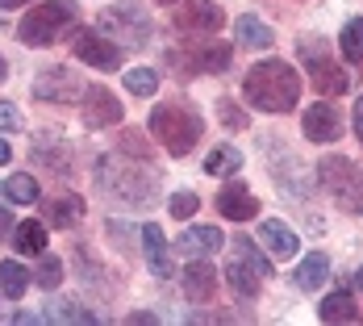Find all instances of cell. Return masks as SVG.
<instances>
[{
	"mask_svg": "<svg viewBox=\"0 0 363 326\" xmlns=\"http://www.w3.org/2000/svg\"><path fill=\"white\" fill-rule=\"evenodd\" d=\"M242 97L263 113H292L301 101V72L284 59H263L247 72Z\"/></svg>",
	"mask_w": 363,
	"mask_h": 326,
	"instance_id": "obj_1",
	"label": "cell"
},
{
	"mask_svg": "<svg viewBox=\"0 0 363 326\" xmlns=\"http://www.w3.org/2000/svg\"><path fill=\"white\" fill-rule=\"evenodd\" d=\"M150 134L163 143L167 155L184 159L188 151H196V143L205 138V117L184 101H163L150 109Z\"/></svg>",
	"mask_w": 363,
	"mask_h": 326,
	"instance_id": "obj_2",
	"label": "cell"
},
{
	"mask_svg": "<svg viewBox=\"0 0 363 326\" xmlns=\"http://www.w3.org/2000/svg\"><path fill=\"white\" fill-rule=\"evenodd\" d=\"M75 21H79V4L75 0H42V4H34L21 17L17 38L26 46H50V42H59V38L67 34Z\"/></svg>",
	"mask_w": 363,
	"mask_h": 326,
	"instance_id": "obj_3",
	"label": "cell"
},
{
	"mask_svg": "<svg viewBox=\"0 0 363 326\" xmlns=\"http://www.w3.org/2000/svg\"><path fill=\"white\" fill-rule=\"evenodd\" d=\"M96 30L117 42L121 50L130 46V50H143L150 46V34H155V26H150V13H146L143 4H134V0H117L109 4L101 17H96Z\"/></svg>",
	"mask_w": 363,
	"mask_h": 326,
	"instance_id": "obj_4",
	"label": "cell"
},
{
	"mask_svg": "<svg viewBox=\"0 0 363 326\" xmlns=\"http://www.w3.org/2000/svg\"><path fill=\"white\" fill-rule=\"evenodd\" d=\"M267 276H272V263H267V255L255 247V239L238 234V239L230 243V263H225L230 293H238L242 301H255Z\"/></svg>",
	"mask_w": 363,
	"mask_h": 326,
	"instance_id": "obj_5",
	"label": "cell"
},
{
	"mask_svg": "<svg viewBox=\"0 0 363 326\" xmlns=\"http://www.w3.org/2000/svg\"><path fill=\"white\" fill-rule=\"evenodd\" d=\"M296 55H301V67L309 72V80H313V88L322 92V97H342L347 88H351V72L330 55V46L322 42L318 34H305L301 42H296Z\"/></svg>",
	"mask_w": 363,
	"mask_h": 326,
	"instance_id": "obj_6",
	"label": "cell"
},
{
	"mask_svg": "<svg viewBox=\"0 0 363 326\" xmlns=\"http://www.w3.org/2000/svg\"><path fill=\"white\" fill-rule=\"evenodd\" d=\"M230 63H234V46L213 42V38H201V42H188L180 50H167V67L176 75H221L230 72Z\"/></svg>",
	"mask_w": 363,
	"mask_h": 326,
	"instance_id": "obj_7",
	"label": "cell"
},
{
	"mask_svg": "<svg viewBox=\"0 0 363 326\" xmlns=\"http://www.w3.org/2000/svg\"><path fill=\"white\" fill-rule=\"evenodd\" d=\"M318 176L326 184L330 201L342 214H363V172L347 159V155H326L318 163Z\"/></svg>",
	"mask_w": 363,
	"mask_h": 326,
	"instance_id": "obj_8",
	"label": "cell"
},
{
	"mask_svg": "<svg viewBox=\"0 0 363 326\" xmlns=\"http://www.w3.org/2000/svg\"><path fill=\"white\" fill-rule=\"evenodd\" d=\"M96 180H101L105 192H113L117 201H130V205H146L159 188L150 172H138V168H130L125 159H113V155L96 163Z\"/></svg>",
	"mask_w": 363,
	"mask_h": 326,
	"instance_id": "obj_9",
	"label": "cell"
},
{
	"mask_svg": "<svg viewBox=\"0 0 363 326\" xmlns=\"http://www.w3.org/2000/svg\"><path fill=\"white\" fill-rule=\"evenodd\" d=\"M221 26H225V13L213 0H184L176 9V30L188 38H209V34H218Z\"/></svg>",
	"mask_w": 363,
	"mask_h": 326,
	"instance_id": "obj_10",
	"label": "cell"
},
{
	"mask_svg": "<svg viewBox=\"0 0 363 326\" xmlns=\"http://www.w3.org/2000/svg\"><path fill=\"white\" fill-rule=\"evenodd\" d=\"M34 97L42 105H75L84 97V84L67 67H42L34 80Z\"/></svg>",
	"mask_w": 363,
	"mask_h": 326,
	"instance_id": "obj_11",
	"label": "cell"
},
{
	"mask_svg": "<svg viewBox=\"0 0 363 326\" xmlns=\"http://www.w3.org/2000/svg\"><path fill=\"white\" fill-rule=\"evenodd\" d=\"M72 46H75V59L88 63V67H96V72H117V67H121V46L109 42L96 26H92V30H79Z\"/></svg>",
	"mask_w": 363,
	"mask_h": 326,
	"instance_id": "obj_12",
	"label": "cell"
},
{
	"mask_svg": "<svg viewBox=\"0 0 363 326\" xmlns=\"http://www.w3.org/2000/svg\"><path fill=\"white\" fill-rule=\"evenodd\" d=\"M79 101H84L79 105V117H84L88 130H105V126H117L121 121V105H117V97H113L105 84H84V97Z\"/></svg>",
	"mask_w": 363,
	"mask_h": 326,
	"instance_id": "obj_13",
	"label": "cell"
},
{
	"mask_svg": "<svg viewBox=\"0 0 363 326\" xmlns=\"http://www.w3.org/2000/svg\"><path fill=\"white\" fill-rule=\"evenodd\" d=\"M301 130H305V138L309 143H334V138H342V113L338 105H309L305 109V117H301Z\"/></svg>",
	"mask_w": 363,
	"mask_h": 326,
	"instance_id": "obj_14",
	"label": "cell"
},
{
	"mask_svg": "<svg viewBox=\"0 0 363 326\" xmlns=\"http://www.w3.org/2000/svg\"><path fill=\"white\" fill-rule=\"evenodd\" d=\"M218 210L230 222H251V217H259V201H255V192L242 180H230V184H221V192H218Z\"/></svg>",
	"mask_w": 363,
	"mask_h": 326,
	"instance_id": "obj_15",
	"label": "cell"
},
{
	"mask_svg": "<svg viewBox=\"0 0 363 326\" xmlns=\"http://www.w3.org/2000/svg\"><path fill=\"white\" fill-rule=\"evenodd\" d=\"M30 159L42 172H50V176H67L72 172V155H67V146H63L59 134H38L34 146H30Z\"/></svg>",
	"mask_w": 363,
	"mask_h": 326,
	"instance_id": "obj_16",
	"label": "cell"
},
{
	"mask_svg": "<svg viewBox=\"0 0 363 326\" xmlns=\"http://www.w3.org/2000/svg\"><path fill=\"white\" fill-rule=\"evenodd\" d=\"M184 293H188V301H196V305H209V301L218 297V268L205 263V255L184 268Z\"/></svg>",
	"mask_w": 363,
	"mask_h": 326,
	"instance_id": "obj_17",
	"label": "cell"
},
{
	"mask_svg": "<svg viewBox=\"0 0 363 326\" xmlns=\"http://www.w3.org/2000/svg\"><path fill=\"white\" fill-rule=\"evenodd\" d=\"M259 239H263V247L272 251V259H292L296 255V230H292L289 222H280V217H263V226H259Z\"/></svg>",
	"mask_w": 363,
	"mask_h": 326,
	"instance_id": "obj_18",
	"label": "cell"
},
{
	"mask_svg": "<svg viewBox=\"0 0 363 326\" xmlns=\"http://www.w3.org/2000/svg\"><path fill=\"white\" fill-rule=\"evenodd\" d=\"M326 281H330V255L326 251H309L296 263V272H292V285L301 293H318Z\"/></svg>",
	"mask_w": 363,
	"mask_h": 326,
	"instance_id": "obj_19",
	"label": "cell"
},
{
	"mask_svg": "<svg viewBox=\"0 0 363 326\" xmlns=\"http://www.w3.org/2000/svg\"><path fill=\"white\" fill-rule=\"evenodd\" d=\"M167 234H163V226H143V251H146V263H150V272L159 276V281H167V276H176L172 272V255H167V243H163Z\"/></svg>",
	"mask_w": 363,
	"mask_h": 326,
	"instance_id": "obj_20",
	"label": "cell"
},
{
	"mask_svg": "<svg viewBox=\"0 0 363 326\" xmlns=\"http://www.w3.org/2000/svg\"><path fill=\"white\" fill-rule=\"evenodd\" d=\"M176 251L188 255V259L221 251V230L218 226H192V230H184L180 239H176Z\"/></svg>",
	"mask_w": 363,
	"mask_h": 326,
	"instance_id": "obj_21",
	"label": "cell"
},
{
	"mask_svg": "<svg viewBox=\"0 0 363 326\" xmlns=\"http://www.w3.org/2000/svg\"><path fill=\"white\" fill-rule=\"evenodd\" d=\"M42 217H46L50 226H75V222L84 217V197L59 192V197H50V201L42 205Z\"/></svg>",
	"mask_w": 363,
	"mask_h": 326,
	"instance_id": "obj_22",
	"label": "cell"
},
{
	"mask_svg": "<svg viewBox=\"0 0 363 326\" xmlns=\"http://www.w3.org/2000/svg\"><path fill=\"white\" fill-rule=\"evenodd\" d=\"M234 38H238V46H247V50H267V46L276 42L272 26H263V21L251 17V13H242V17L234 21Z\"/></svg>",
	"mask_w": 363,
	"mask_h": 326,
	"instance_id": "obj_23",
	"label": "cell"
},
{
	"mask_svg": "<svg viewBox=\"0 0 363 326\" xmlns=\"http://www.w3.org/2000/svg\"><path fill=\"white\" fill-rule=\"evenodd\" d=\"M318 318L322 322H359V305H355V297L347 289H338L318 305Z\"/></svg>",
	"mask_w": 363,
	"mask_h": 326,
	"instance_id": "obj_24",
	"label": "cell"
},
{
	"mask_svg": "<svg viewBox=\"0 0 363 326\" xmlns=\"http://www.w3.org/2000/svg\"><path fill=\"white\" fill-rule=\"evenodd\" d=\"M13 251L17 255H42L46 251V222H17V226H13Z\"/></svg>",
	"mask_w": 363,
	"mask_h": 326,
	"instance_id": "obj_25",
	"label": "cell"
},
{
	"mask_svg": "<svg viewBox=\"0 0 363 326\" xmlns=\"http://www.w3.org/2000/svg\"><path fill=\"white\" fill-rule=\"evenodd\" d=\"M242 168V151L230 143L213 146L209 155H205V176H230V172H238Z\"/></svg>",
	"mask_w": 363,
	"mask_h": 326,
	"instance_id": "obj_26",
	"label": "cell"
},
{
	"mask_svg": "<svg viewBox=\"0 0 363 326\" xmlns=\"http://www.w3.org/2000/svg\"><path fill=\"white\" fill-rule=\"evenodd\" d=\"M26 289H30V272H26L17 259H4V263H0V293H4L9 301H17V297H26Z\"/></svg>",
	"mask_w": 363,
	"mask_h": 326,
	"instance_id": "obj_27",
	"label": "cell"
},
{
	"mask_svg": "<svg viewBox=\"0 0 363 326\" xmlns=\"http://www.w3.org/2000/svg\"><path fill=\"white\" fill-rule=\"evenodd\" d=\"M46 322H101L96 310H84L79 301H50V310L42 314Z\"/></svg>",
	"mask_w": 363,
	"mask_h": 326,
	"instance_id": "obj_28",
	"label": "cell"
},
{
	"mask_svg": "<svg viewBox=\"0 0 363 326\" xmlns=\"http://www.w3.org/2000/svg\"><path fill=\"white\" fill-rule=\"evenodd\" d=\"M338 46H342V59L363 67V17H351L338 34Z\"/></svg>",
	"mask_w": 363,
	"mask_h": 326,
	"instance_id": "obj_29",
	"label": "cell"
},
{
	"mask_svg": "<svg viewBox=\"0 0 363 326\" xmlns=\"http://www.w3.org/2000/svg\"><path fill=\"white\" fill-rule=\"evenodd\" d=\"M63 276H67V268H63V259L59 255H42L34 268V285H42V289H59L63 285Z\"/></svg>",
	"mask_w": 363,
	"mask_h": 326,
	"instance_id": "obj_30",
	"label": "cell"
},
{
	"mask_svg": "<svg viewBox=\"0 0 363 326\" xmlns=\"http://www.w3.org/2000/svg\"><path fill=\"white\" fill-rule=\"evenodd\" d=\"M155 88H159V72L155 67H130L125 72V92L130 97H155Z\"/></svg>",
	"mask_w": 363,
	"mask_h": 326,
	"instance_id": "obj_31",
	"label": "cell"
},
{
	"mask_svg": "<svg viewBox=\"0 0 363 326\" xmlns=\"http://www.w3.org/2000/svg\"><path fill=\"white\" fill-rule=\"evenodd\" d=\"M117 151H121V155H134V159H155V146L146 143V134L134 130V126L117 134Z\"/></svg>",
	"mask_w": 363,
	"mask_h": 326,
	"instance_id": "obj_32",
	"label": "cell"
},
{
	"mask_svg": "<svg viewBox=\"0 0 363 326\" xmlns=\"http://www.w3.org/2000/svg\"><path fill=\"white\" fill-rule=\"evenodd\" d=\"M9 201H17V205L38 201V180L30 176V172H17V176L9 180Z\"/></svg>",
	"mask_w": 363,
	"mask_h": 326,
	"instance_id": "obj_33",
	"label": "cell"
},
{
	"mask_svg": "<svg viewBox=\"0 0 363 326\" xmlns=\"http://www.w3.org/2000/svg\"><path fill=\"white\" fill-rule=\"evenodd\" d=\"M218 121L225 126V130H247V126H251V117L238 109V101H230V97L218 101Z\"/></svg>",
	"mask_w": 363,
	"mask_h": 326,
	"instance_id": "obj_34",
	"label": "cell"
},
{
	"mask_svg": "<svg viewBox=\"0 0 363 326\" xmlns=\"http://www.w3.org/2000/svg\"><path fill=\"white\" fill-rule=\"evenodd\" d=\"M196 210H201V197L196 192H188V188L172 192V217H192Z\"/></svg>",
	"mask_w": 363,
	"mask_h": 326,
	"instance_id": "obj_35",
	"label": "cell"
},
{
	"mask_svg": "<svg viewBox=\"0 0 363 326\" xmlns=\"http://www.w3.org/2000/svg\"><path fill=\"white\" fill-rule=\"evenodd\" d=\"M13 130H26V117L17 113L13 101H0V134H13Z\"/></svg>",
	"mask_w": 363,
	"mask_h": 326,
	"instance_id": "obj_36",
	"label": "cell"
},
{
	"mask_svg": "<svg viewBox=\"0 0 363 326\" xmlns=\"http://www.w3.org/2000/svg\"><path fill=\"white\" fill-rule=\"evenodd\" d=\"M355 138L363 143V97L355 101Z\"/></svg>",
	"mask_w": 363,
	"mask_h": 326,
	"instance_id": "obj_37",
	"label": "cell"
},
{
	"mask_svg": "<svg viewBox=\"0 0 363 326\" xmlns=\"http://www.w3.org/2000/svg\"><path fill=\"white\" fill-rule=\"evenodd\" d=\"M125 322H155V314H146V310H134V314H130V318H125Z\"/></svg>",
	"mask_w": 363,
	"mask_h": 326,
	"instance_id": "obj_38",
	"label": "cell"
},
{
	"mask_svg": "<svg viewBox=\"0 0 363 326\" xmlns=\"http://www.w3.org/2000/svg\"><path fill=\"white\" fill-rule=\"evenodd\" d=\"M9 230H13V217H9V214H4V210H0V239H4Z\"/></svg>",
	"mask_w": 363,
	"mask_h": 326,
	"instance_id": "obj_39",
	"label": "cell"
},
{
	"mask_svg": "<svg viewBox=\"0 0 363 326\" xmlns=\"http://www.w3.org/2000/svg\"><path fill=\"white\" fill-rule=\"evenodd\" d=\"M9 159H13V151H9V143H4V138H0V163H9Z\"/></svg>",
	"mask_w": 363,
	"mask_h": 326,
	"instance_id": "obj_40",
	"label": "cell"
},
{
	"mask_svg": "<svg viewBox=\"0 0 363 326\" xmlns=\"http://www.w3.org/2000/svg\"><path fill=\"white\" fill-rule=\"evenodd\" d=\"M21 4H30V0H0V9H21Z\"/></svg>",
	"mask_w": 363,
	"mask_h": 326,
	"instance_id": "obj_41",
	"label": "cell"
},
{
	"mask_svg": "<svg viewBox=\"0 0 363 326\" xmlns=\"http://www.w3.org/2000/svg\"><path fill=\"white\" fill-rule=\"evenodd\" d=\"M4 75H9V63H4V55H0V80H4Z\"/></svg>",
	"mask_w": 363,
	"mask_h": 326,
	"instance_id": "obj_42",
	"label": "cell"
},
{
	"mask_svg": "<svg viewBox=\"0 0 363 326\" xmlns=\"http://www.w3.org/2000/svg\"><path fill=\"white\" fill-rule=\"evenodd\" d=\"M355 285H359V289H363V268H359V272H355Z\"/></svg>",
	"mask_w": 363,
	"mask_h": 326,
	"instance_id": "obj_43",
	"label": "cell"
},
{
	"mask_svg": "<svg viewBox=\"0 0 363 326\" xmlns=\"http://www.w3.org/2000/svg\"><path fill=\"white\" fill-rule=\"evenodd\" d=\"M4 197H9V184H0V201H4Z\"/></svg>",
	"mask_w": 363,
	"mask_h": 326,
	"instance_id": "obj_44",
	"label": "cell"
},
{
	"mask_svg": "<svg viewBox=\"0 0 363 326\" xmlns=\"http://www.w3.org/2000/svg\"><path fill=\"white\" fill-rule=\"evenodd\" d=\"M159 4H180V0H159Z\"/></svg>",
	"mask_w": 363,
	"mask_h": 326,
	"instance_id": "obj_45",
	"label": "cell"
}]
</instances>
